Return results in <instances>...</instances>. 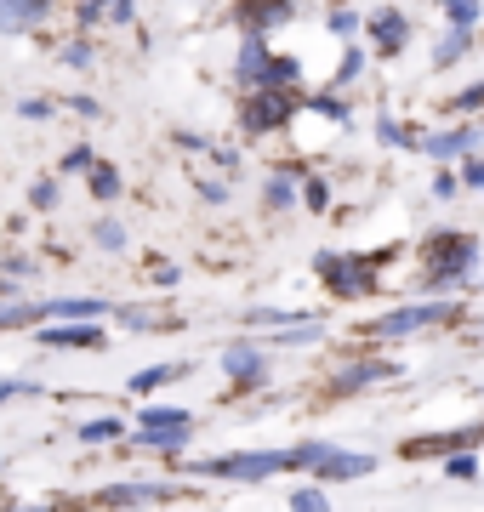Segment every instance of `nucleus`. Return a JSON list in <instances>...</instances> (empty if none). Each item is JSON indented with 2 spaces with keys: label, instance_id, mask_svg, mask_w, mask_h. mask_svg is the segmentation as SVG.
Wrapping results in <instances>:
<instances>
[{
  "label": "nucleus",
  "instance_id": "a878e982",
  "mask_svg": "<svg viewBox=\"0 0 484 512\" xmlns=\"http://www.w3.org/2000/svg\"><path fill=\"white\" fill-rule=\"evenodd\" d=\"M188 365H149V370H137L131 376V393H154V387H166V382H177Z\"/></svg>",
  "mask_w": 484,
  "mask_h": 512
},
{
  "label": "nucleus",
  "instance_id": "a18cd8bd",
  "mask_svg": "<svg viewBox=\"0 0 484 512\" xmlns=\"http://www.w3.org/2000/svg\"><path fill=\"white\" fill-rule=\"evenodd\" d=\"M462 183L467 188H484V160H462Z\"/></svg>",
  "mask_w": 484,
  "mask_h": 512
},
{
  "label": "nucleus",
  "instance_id": "aec40b11",
  "mask_svg": "<svg viewBox=\"0 0 484 512\" xmlns=\"http://www.w3.org/2000/svg\"><path fill=\"white\" fill-rule=\"evenodd\" d=\"M467 46H473V29H456V23H450V35L433 46V69H450V63H462Z\"/></svg>",
  "mask_w": 484,
  "mask_h": 512
},
{
  "label": "nucleus",
  "instance_id": "412c9836",
  "mask_svg": "<svg viewBox=\"0 0 484 512\" xmlns=\"http://www.w3.org/2000/svg\"><path fill=\"white\" fill-rule=\"evenodd\" d=\"M40 319H52V308H46V302H0V330L40 325Z\"/></svg>",
  "mask_w": 484,
  "mask_h": 512
},
{
  "label": "nucleus",
  "instance_id": "7c9ffc66",
  "mask_svg": "<svg viewBox=\"0 0 484 512\" xmlns=\"http://www.w3.org/2000/svg\"><path fill=\"white\" fill-rule=\"evenodd\" d=\"M359 74H365V52H359V46H348V52H342V63H336V74H331V86L342 92V86H354Z\"/></svg>",
  "mask_w": 484,
  "mask_h": 512
},
{
  "label": "nucleus",
  "instance_id": "79ce46f5",
  "mask_svg": "<svg viewBox=\"0 0 484 512\" xmlns=\"http://www.w3.org/2000/svg\"><path fill=\"white\" fill-rule=\"evenodd\" d=\"M23 393L35 399V393H40V382H0V404H6V399H23Z\"/></svg>",
  "mask_w": 484,
  "mask_h": 512
},
{
  "label": "nucleus",
  "instance_id": "49530a36",
  "mask_svg": "<svg viewBox=\"0 0 484 512\" xmlns=\"http://www.w3.org/2000/svg\"><path fill=\"white\" fill-rule=\"evenodd\" d=\"M160 313H149V308H120V325H154Z\"/></svg>",
  "mask_w": 484,
  "mask_h": 512
},
{
  "label": "nucleus",
  "instance_id": "f704fd0d",
  "mask_svg": "<svg viewBox=\"0 0 484 512\" xmlns=\"http://www.w3.org/2000/svg\"><path fill=\"white\" fill-rule=\"evenodd\" d=\"M325 29H331V35H342V40H348V35H354V29H365V18H359L354 6H336L331 18H325Z\"/></svg>",
  "mask_w": 484,
  "mask_h": 512
},
{
  "label": "nucleus",
  "instance_id": "ea45409f",
  "mask_svg": "<svg viewBox=\"0 0 484 512\" xmlns=\"http://www.w3.org/2000/svg\"><path fill=\"white\" fill-rule=\"evenodd\" d=\"M29 205H35V211H52V205H57V183H52V177L29 188Z\"/></svg>",
  "mask_w": 484,
  "mask_h": 512
},
{
  "label": "nucleus",
  "instance_id": "9d476101",
  "mask_svg": "<svg viewBox=\"0 0 484 512\" xmlns=\"http://www.w3.org/2000/svg\"><path fill=\"white\" fill-rule=\"evenodd\" d=\"M473 444H484V421H473V427H456V433H433V439H410L405 456L422 461V456H450V450H473Z\"/></svg>",
  "mask_w": 484,
  "mask_h": 512
},
{
  "label": "nucleus",
  "instance_id": "9b49d317",
  "mask_svg": "<svg viewBox=\"0 0 484 512\" xmlns=\"http://www.w3.org/2000/svg\"><path fill=\"white\" fill-rule=\"evenodd\" d=\"M40 348H109V336L97 319H69V325L40 330Z\"/></svg>",
  "mask_w": 484,
  "mask_h": 512
},
{
  "label": "nucleus",
  "instance_id": "4468645a",
  "mask_svg": "<svg viewBox=\"0 0 484 512\" xmlns=\"http://www.w3.org/2000/svg\"><path fill=\"white\" fill-rule=\"evenodd\" d=\"M268 63H274V52L262 46V35H245L240 40V57H234V80L251 92V86H262V80H268Z\"/></svg>",
  "mask_w": 484,
  "mask_h": 512
},
{
  "label": "nucleus",
  "instance_id": "bb28decb",
  "mask_svg": "<svg viewBox=\"0 0 484 512\" xmlns=\"http://www.w3.org/2000/svg\"><path fill=\"white\" fill-rule=\"evenodd\" d=\"M262 86H285V92H297V86H302V63H297V57H274Z\"/></svg>",
  "mask_w": 484,
  "mask_h": 512
},
{
  "label": "nucleus",
  "instance_id": "dca6fc26",
  "mask_svg": "<svg viewBox=\"0 0 484 512\" xmlns=\"http://www.w3.org/2000/svg\"><path fill=\"white\" fill-rule=\"evenodd\" d=\"M137 0H80V29H120L131 23Z\"/></svg>",
  "mask_w": 484,
  "mask_h": 512
},
{
  "label": "nucleus",
  "instance_id": "a211bd4d",
  "mask_svg": "<svg viewBox=\"0 0 484 512\" xmlns=\"http://www.w3.org/2000/svg\"><path fill=\"white\" fill-rule=\"evenodd\" d=\"M371 382H393V365H388V359H359V365H342V370H336V393H365Z\"/></svg>",
  "mask_w": 484,
  "mask_h": 512
},
{
  "label": "nucleus",
  "instance_id": "0eeeda50",
  "mask_svg": "<svg viewBox=\"0 0 484 512\" xmlns=\"http://www.w3.org/2000/svg\"><path fill=\"white\" fill-rule=\"evenodd\" d=\"M177 501V484H109V490H97V507H166Z\"/></svg>",
  "mask_w": 484,
  "mask_h": 512
},
{
  "label": "nucleus",
  "instance_id": "58836bf2",
  "mask_svg": "<svg viewBox=\"0 0 484 512\" xmlns=\"http://www.w3.org/2000/svg\"><path fill=\"white\" fill-rule=\"evenodd\" d=\"M63 63H69V69H92V46H86V40H69V46H63Z\"/></svg>",
  "mask_w": 484,
  "mask_h": 512
},
{
  "label": "nucleus",
  "instance_id": "c85d7f7f",
  "mask_svg": "<svg viewBox=\"0 0 484 512\" xmlns=\"http://www.w3.org/2000/svg\"><path fill=\"white\" fill-rule=\"evenodd\" d=\"M439 467H445V478H456V484H473V478H479V461L467 456V450H450V456H439Z\"/></svg>",
  "mask_w": 484,
  "mask_h": 512
},
{
  "label": "nucleus",
  "instance_id": "4c0bfd02",
  "mask_svg": "<svg viewBox=\"0 0 484 512\" xmlns=\"http://www.w3.org/2000/svg\"><path fill=\"white\" fill-rule=\"evenodd\" d=\"M467 109H484V80H479V86H467V92L450 97V114H467Z\"/></svg>",
  "mask_w": 484,
  "mask_h": 512
},
{
  "label": "nucleus",
  "instance_id": "f3484780",
  "mask_svg": "<svg viewBox=\"0 0 484 512\" xmlns=\"http://www.w3.org/2000/svg\"><path fill=\"white\" fill-rule=\"evenodd\" d=\"M484 143L479 126H456V131H439V137H428V160H462V154H473V148Z\"/></svg>",
  "mask_w": 484,
  "mask_h": 512
},
{
  "label": "nucleus",
  "instance_id": "f257e3e1",
  "mask_svg": "<svg viewBox=\"0 0 484 512\" xmlns=\"http://www.w3.org/2000/svg\"><path fill=\"white\" fill-rule=\"evenodd\" d=\"M285 467H297L291 450H240V456H200V461H188V473H194V478H228V484H262V478L285 473Z\"/></svg>",
  "mask_w": 484,
  "mask_h": 512
},
{
  "label": "nucleus",
  "instance_id": "423d86ee",
  "mask_svg": "<svg viewBox=\"0 0 484 512\" xmlns=\"http://www.w3.org/2000/svg\"><path fill=\"white\" fill-rule=\"evenodd\" d=\"M188 427H194L188 410H177V404H149L137 416V444H149V450H183Z\"/></svg>",
  "mask_w": 484,
  "mask_h": 512
},
{
  "label": "nucleus",
  "instance_id": "c9c22d12",
  "mask_svg": "<svg viewBox=\"0 0 484 512\" xmlns=\"http://www.w3.org/2000/svg\"><path fill=\"white\" fill-rule=\"evenodd\" d=\"M336 444H325V439H308V444H297V450H291V456H297V467H308V473H314L319 461L331 456Z\"/></svg>",
  "mask_w": 484,
  "mask_h": 512
},
{
  "label": "nucleus",
  "instance_id": "f03ea898",
  "mask_svg": "<svg viewBox=\"0 0 484 512\" xmlns=\"http://www.w3.org/2000/svg\"><path fill=\"white\" fill-rule=\"evenodd\" d=\"M388 262V251H371V256H342V251H319L314 256V274L331 285V296H342V302H354V296H371L376 285V268Z\"/></svg>",
  "mask_w": 484,
  "mask_h": 512
},
{
  "label": "nucleus",
  "instance_id": "5701e85b",
  "mask_svg": "<svg viewBox=\"0 0 484 512\" xmlns=\"http://www.w3.org/2000/svg\"><path fill=\"white\" fill-rule=\"evenodd\" d=\"M86 183H92V200H97V205L120 200V171H114L109 160H97L92 171H86Z\"/></svg>",
  "mask_w": 484,
  "mask_h": 512
},
{
  "label": "nucleus",
  "instance_id": "72a5a7b5",
  "mask_svg": "<svg viewBox=\"0 0 484 512\" xmlns=\"http://www.w3.org/2000/svg\"><path fill=\"white\" fill-rule=\"evenodd\" d=\"M325 501H331L325 484H302V490H291V512H319Z\"/></svg>",
  "mask_w": 484,
  "mask_h": 512
},
{
  "label": "nucleus",
  "instance_id": "f8f14e48",
  "mask_svg": "<svg viewBox=\"0 0 484 512\" xmlns=\"http://www.w3.org/2000/svg\"><path fill=\"white\" fill-rule=\"evenodd\" d=\"M262 370H268V365H262V348H257V342H228V348H223V376H228V382L257 387Z\"/></svg>",
  "mask_w": 484,
  "mask_h": 512
},
{
  "label": "nucleus",
  "instance_id": "de8ad7c7",
  "mask_svg": "<svg viewBox=\"0 0 484 512\" xmlns=\"http://www.w3.org/2000/svg\"><path fill=\"white\" fill-rule=\"evenodd\" d=\"M200 194H205L211 205H223V200H228V188H223V183H200Z\"/></svg>",
  "mask_w": 484,
  "mask_h": 512
},
{
  "label": "nucleus",
  "instance_id": "393cba45",
  "mask_svg": "<svg viewBox=\"0 0 484 512\" xmlns=\"http://www.w3.org/2000/svg\"><path fill=\"white\" fill-rule=\"evenodd\" d=\"M120 433H131L120 416H97V421H86V427H80L75 439H80V444H114Z\"/></svg>",
  "mask_w": 484,
  "mask_h": 512
},
{
  "label": "nucleus",
  "instance_id": "2eb2a0df",
  "mask_svg": "<svg viewBox=\"0 0 484 512\" xmlns=\"http://www.w3.org/2000/svg\"><path fill=\"white\" fill-rule=\"evenodd\" d=\"M365 473H376V456H348V450H331L314 467L319 484H348V478H365Z\"/></svg>",
  "mask_w": 484,
  "mask_h": 512
},
{
  "label": "nucleus",
  "instance_id": "c756f323",
  "mask_svg": "<svg viewBox=\"0 0 484 512\" xmlns=\"http://www.w3.org/2000/svg\"><path fill=\"white\" fill-rule=\"evenodd\" d=\"M302 205L308 211H331V183L314 177V171H302Z\"/></svg>",
  "mask_w": 484,
  "mask_h": 512
},
{
  "label": "nucleus",
  "instance_id": "6ab92c4d",
  "mask_svg": "<svg viewBox=\"0 0 484 512\" xmlns=\"http://www.w3.org/2000/svg\"><path fill=\"white\" fill-rule=\"evenodd\" d=\"M297 177H302V165H285L280 177H268V188H262L268 211H291V205L302 200V194H297Z\"/></svg>",
  "mask_w": 484,
  "mask_h": 512
},
{
  "label": "nucleus",
  "instance_id": "37998d69",
  "mask_svg": "<svg viewBox=\"0 0 484 512\" xmlns=\"http://www.w3.org/2000/svg\"><path fill=\"white\" fill-rule=\"evenodd\" d=\"M456 177H450V171H439V177H433V200H456Z\"/></svg>",
  "mask_w": 484,
  "mask_h": 512
},
{
  "label": "nucleus",
  "instance_id": "7ed1b4c3",
  "mask_svg": "<svg viewBox=\"0 0 484 512\" xmlns=\"http://www.w3.org/2000/svg\"><path fill=\"white\" fill-rule=\"evenodd\" d=\"M422 262H428V285H462V279L479 268V239H473V234H456V228H445V234H428V245H422Z\"/></svg>",
  "mask_w": 484,
  "mask_h": 512
},
{
  "label": "nucleus",
  "instance_id": "a19ab883",
  "mask_svg": "<svg viewBox=\"0 0 484 512\" xmlns=\"http://www.w3.org/2000/svg\"><path fill=\"white\" fill-rule=\"evenodd\" d=\"M18 114H23V120H52V103H46V97H23Z\"/></svg>",
  "mask_w": 484,
  "mask_h": 512
},
{
  "label": "nucleus",
  "instance_id": "cd10ccee",
  "mask_svg": "<svg viewBox=\"0 0 484 512\" xmlns=\"http://www.w3.org/2000/svg\"><path fill=\"white\" fill-rule=\"evenodd\" d=\"M302 109L325 114V120H336V126H342V120H348V103H342V97H336V86H331V92H314V97H302Z\"/></svg>",
  "mask_w": 484,
  "mask_h": 512
},
{
  "label": "nucleus",
  "instance_id": "20e7f679",
  "mask_svg": "<svg viewBox=\"0 0 484 512\" xmlns=\"http://www.w3.org/2000/svg\"><path fill=\"white\" fill-rule=\"evenodd\" d=\"M297 109H302L297 92H285V86H251V92H245V103H240V131H245V137L285 131Z\"/></svg>",
  "mask_w": 484,
  "mask_h": 512
},
{
  "label": "nucleus",
  "instance_id": "c03bdc74",
  "mask_svg": "<svg viewBox=\"0 0 484 512\" xmlns=\"http://www.w3.org/2000/svg\"><path fill=\"white\" fill-rule=\"evenodd\" d=\"M69 109H75L80 120H103V103H97V97H75V103H69Z\"/></svg>",
  "mask_w": 484,
  "mask_h": 512
},
{
  "label": "nucleus",
  "instance_id": "b1692460",
  "mask_svg": "<svg viewBox=\"0 0 484 512\" xmlns=\"http://www.w3.org/2000/svg\"><path fill=\"white\" fill-rule=\"evenodd\" d=\"M439 12H445V23H456V29H479L484 0H439Z\"/></svg>",
  "mask_w": 484,
  "mask_h": 512
},
{
  "label": "nucleus",
  "instance_id": "ddd939ff",
  "mask_svg": "<svg viewBox=\"0 0 484 512\" xmlns=\"http://www.w3.org/2000/svg\"><path fill=\"white\" fill-rule=\"evenodd\" d=\"M52 18V0H0V35H29Z\"/></svg>",
  "mask_w": 484,
  "mask_h": 512
},
{
  "label": "nucleus",
  "instance_id": "39448f33",
  "mask_svg": "<svg viewBox=\"0 0 484 512\" xmlns=\"http://www.w3.org/2000/svg\"><path fill=\"white\" fill-rule=\"evenodd\" d=\"M450 319H462V302H410V308H393V313H382V319H371L365 336H376V342H405L416 330L450 325Z\"/></svg>",
  "mask_w": 484,
  "mask_h": 512
},
{
  "label": "nucleus",
  "instance_id": "6e6552de",
  "mask_svg": "<svg viewBox=\"0 0 484 512\" xmlns=\"http://www.w3.org/2000/svg\"><path fill=\"white\" fill-rule=\"evenodd\" d=\"M365 29H371V40H376V52L382 57H399L405 52V40H410V18L399 12V6H376L371 18H365Z\"/></svg>",
  "mask_w": 484,
  "mask_h": 512
},
{
  "label": "nucleus",
  "instance_id": "473e14b6",
  "mask_svg": "<svg viewBox=\"0 0 484 512\" xmlns=\"http://www.w3.org/2000/svg\"><path fill=\"white\" fill-rule=\"evenodd\" d=\"M92 239L103 245V251H114V256H120V251L131 245V239H126V228H120L114 217H103V222H97V228H92Z\"/></svg>",
  "mask_w": 484,
  "mask_h": 512
},
{
  "label": "nucleus",
  "instance_id": "4be33fe9",
  "mask_svg": "<svg viewBox=\"0 0 484 512\" xmlns=\"http://www.w3.org/2000/svg\"><path fill=\"white\" fill-rule=\"evenodd\" d=\"M46 308H52V319H103V302L97 296H57Z\"/></svg>",
  "mask_w": 484,
  "mask_h": 512
},
{
  "label": "nucleus",
  "instance_id": "2f4dec72",
  "mask_svg": "<svg viewBox=\"0 0 484 512\" xmlns=\"http://www.w3.org/2000/svg\"><path fill=\"white\" fill-rule=\"evenodd\" d=\"M376 143H388V148H416L422 137L410 126H399V120H376Z\"/></svg>",
  "mask_w": 484,
  "mask_h": 512
},
{
  "label": "nucleus",
  "instance_id": "1a4fd4ad",
  "mask_svg": "<svg viewBox=\"0 0 484 512\" xmlns=\"http://www.w3.org/2000/svg\"><path fill=\"white\" fill-rule=\"evenodd\" d=\"M297 18V0H245L234 23H240L245 35H262V29H285V23Z\"/></svg>",
  "mask_w": 484,
  "mask_h": 512
},
{
  "label": "nucleus",
  "instance_id": "e433bc0d",
  "mask_svg": "<svg viewBox=\"0 0 484 512\" xmlns=\"http://www.w3.org/2000/svg\"><path fill=\"white\" fill-rule=\"evenodd\" d=\"M92 165H97V154L80 143V148H69V154H63V177H75V171H92Z\"/></svg>",
  "mask_w": 484,
  "mask_h": 512
}]
</instances>
